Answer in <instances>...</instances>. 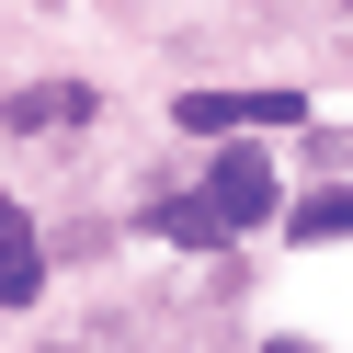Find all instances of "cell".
<instances>
[{"mask_svg":"<svg viewBox=\"0 0 353 353\" xmlns=\"http://www.w3.org/2000/svg\"><path fill=\"white\" fill-rule=\"evenodd\" d=\"M171 125H194V137H239V125H307V103H296V92H183Z\"/></svg>","mask_w":353,"mask_h":353,"instance_id":"obj_1","label":"cell"},{"mask_svg":"<svg viewBox=\"0 0 353 353\" xmlns=\"http://www.w3.org/2000/svg\"><path fill=\"white\" fill-rule=\"evenodd\" d=\"M205 205L228 216V228L274 216V205H285V194H274V160H262V148H228V160H216V183H205Z\"/></svg>","mask_w":353,"mask_h":353,"instance_id":"obj_2","label":"cell"},{"mask_svg":"<svg viewBox=\"0 0 353 353\" xmlns=\"http://www.w3.org/2000/svg\"><path fill=\"white\" fill-rule=\"evenodd\" d=\"M148 228H160V239H183V251H228V239H239L228 216L205 205V194H160V205H148Z\"/></svg>","mask_w":353,"mask_h":353,"instance_id":"obj_3","label":"cell"},{"mask_svg":"<svg viewBox=\"0 0 353 353\" xmlns=\"http://www.w3.org/2000/svg\"><path fill=\"white\" fill-rule=\"evenodd\" d=\"M34 285H46V251H34V228H23V205H0V307H23Z\"/></svg>","mask_w":353,"mask_h":353,"instance_id":"obj_4","label":"cell"},{"mask_svg":"<svg viewBox=\"0 0 353 353\" xmlns=\"http://www.w3.org/2000/svg\"><path fill=\"white\" fill-rule=\"evenodd\" d=\"M296 239H353V183H330V194H307L296 216H285Z\"/></svg>","mask_w":353,"mask_h":353,"instance_id":"obj_5","label":"cell"},{"mask_svg":"<svg viewBox=\"0 0 353 353\" xmlns=\"http://www.w3.org/2000/svg\"><path fill=\"white\" fill-rule=\"evenodd\" d=\"M80 114H92V92H80V80H69V92L46 80V92H23V103H12V125H80Z\"/></svg>","mask_w":353,"mask_h":353,"instance_id":"obj_6","label":"cell"},{"mask_svg":"<svg viewBox=\"0 0 353 353\" xmlns=\"http://www.w3.org/2000/svg\"><path fill=\"white\" fill-rule=\"evenodd\" d=\"M274 353H307V342H274Z\"/></svg>","mask_w":353,"mask_h":353,"instance_id":"obj_7","label":"cell"}]
</instances>
